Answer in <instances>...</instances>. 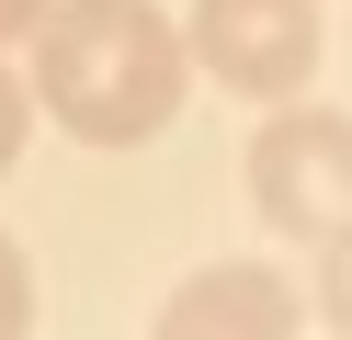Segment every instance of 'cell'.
I'll list each match as a JSON object with an SVG mask.
<instances>
[{
	"instance_id": "5",
	"label": "cell",
	"mask_w": 352,
	"mask_h": 340,
	"mask_svg": "<svg viewBox=\"0 0 352 340\" xmlns=\"http://www.w3.org/2000/svg\"><path fill=\"white\" fill-rule=\"evenodd\" d=\"M34 329V272H23V249L0 238V340H23Z\"/></svg>"
},
{
	"instance_id": "1",
	"label": "cell",
	"mask_w": 352,
	"mask_h": 340,
	"mask_svg": "<svg viewBox=\"0 0 352 340\" xmlns=\"http://www.w3.org/2000/svg\"><path fill=\"white\" fill-rule=\"evenodd\" d=\"M34 102L80 136V148H137L182 113L193 57L148 0H46L34 12Z\"/></svg>"
},
{
	"instance_id": "2",
	"label": "cell",
	"mask_w": 352,
	"mask_h": 340,
	"mask_svg": "<svg viewBox=\"0 0 352 340\" xmlns=\"http://www.w3.org/2000/svg\"><path fill=\"white\" fill-rule=\"evenodd\" d=\"M250 204L273 238L296 249H341L352 238V113H318V102H284L250 148Z\"/></svg>"
},
{
	"instance_id": "4",
	"label": "cell",
	"mask_w": 352,
	"mask_h": 340,
	"mask_svg": "<svg viewBox=\"0 0 352 340\" xmlns=\"http://www.w3.org/2000/svg\"><path fill=\"white\" fill-rule=\"evenodd\" d=\"M296 284L284 272H261V261H228V272H193L182 295L160 306V340H273V329H296Z\"/></svg>"
},
{
	"instance_id": "3",
	"label": "cell",
	"mask_w": 352,
	"mask_h": 340,
	"mask_svg": "<svg viewBox=\"0 0 352 340\" xmlns=\"http://www.w3.org/2000/svg\"><path fill=\"white\" fill-rule=\"evenodd\" d=\"M182 57L205 80H228L239 102H296L329 57V23H318V0H193Z\"/></svg>"
},
{
	"instance_id": "7",
	"label": "cell",
	"mask_w": 352,
	"mask_h": 340,
	"mask_svg": "<svg viewBox=\"0 0 352 340\" xmlns=\"http://www.w3.org/2000/svg\"><path fill=\"white\" fill-rule=\"evenodd\" d=\"M34 12H46V0H0V45H12V34H34Z\"/></svg>"
},
{
	"instance_id": "6",
	"label": "cell",
	"mask_w": 352,
	"mask_h": 340,
	"mask_svg": "<svg viewBox=\"0 0 352 340\" xmlns=\"http://www.w3.org/2000/svg\"><path fill=\"white\" fill-rule=\"evenodd\" d=\"M23 125H34V91L12 80V68H0V170H12V159H23Z\"/></svg>"
}]
</instances>
